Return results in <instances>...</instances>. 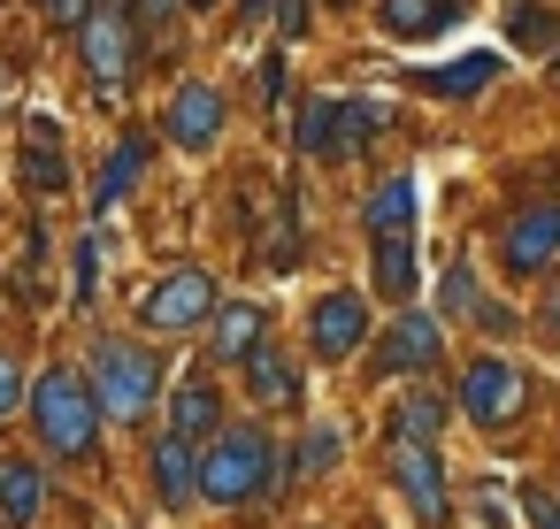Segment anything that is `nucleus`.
Here are the masks:
<instances>
[{
    "instance_id": "1",
    "label": "nucleus",
    "mask_w": 560,
    "mask_h": 529,
    "mask_svg": "<svg viewBox=\"0 0 560 529\" xmlns=\"http://www.w3.org/2000/svg\"><path fill=\"white\" fill-rule=\"evenodd\" d=\"M32 430H39L47 452L85 460L93 437H101V391H93V376H78V368H47V376L32 384Z\"/></svg>"
},
{
    "instance_id": "2",
    "label": "nucleus",
    "mask_w": 560,
    "mask_h": 529,
    "mask_svg": "<svg viewBox=\"0 0 560 529\" xmlns=\"http://www.w3.org/2000/svg\"><path fill=\"white\" fill-rule=\"evenodd\" d=\"M269 460H277V445H269L254 422L223 430L215 452L200 460V498H208V506H246V498H261V491H269Z\"/></svg>"
},
{
    "instance_id": "3",
    "label": "nucleus",
    "mask_w": 560,
    "mask_h": 529,
    "mask_svg": "<svg viewBox=\"0 0 560 529\" xmlns=\"http://www.w3.org/2000/svg\"><path fill=\"white\" fill-rule=\"evenodd\" d=\"M93 391H101V414L139 422V414L162 399V361H154L139 338H101V353H93Z\"/></svg>"
},
{
    "instance_id": "4",
    "label": "nucleus",
    "mask_w": 560,
    "mask_h": 529,
    "mask_svg": "<svg viewBox=\"0 0 560 529\" xmlns=\"http://www.w3.org/2000/svg\"><path fill=\"white\" fill-rule=\"evenodd\" d=\"M78 47H85V70H93V85L116 101V93L131 85V62H139V24H131V9H124V0L93 9V24L78 32Z\"/></svg>"
},
{
    "instance_id": "5",
    "label": "nucleus",
    "mask_w": 560,
    "mask_h": 529,
    "mask_svg": "<svg viewBox=\"0 0 560 529\" xmlns=\"http://www.w3.org/2000/svg\"><path fill=\"white\" fill-rule=\"evenodd\" d=\"M139 322L147 330H200V322H215V277L208 269H170L147 299H139Z\"/></svg>"
},
{
    "instance_id": "6",
    "label": "nucleus",
    "mask_w": 560,
    "mask_h": 529,
    "mask_svg": "<svg viewBox=\"0 0 560 529\" xmlns=\"http://www.w3.org/2000/svg\"><path fill=\"white\" fill-rule=\"evenodd\" d=\"M522 407H529V384H522L514 361H468V376H460V414H468L476 430H506Z\"/></svg>"
},
{
    "instance_id": "7",
    "label": "nucleus",
    "mask_w": 560,
    "mask_h": 529,
    "mask_svg": "<svg viewBox=\"0 0 560 529\" xmlns=\"http://www.w3.org/2000/svg\"><path fill=\"white\" fill-rule=\"evenodd\" d=\"M552 254H560V200H537V208H522V215L506 223L499 261H506V277H545Z\"/></svg>"
},
{
    "instance_id": "8",
    "label": "nucleus",
    "mask_w": 560,
    "mask_h": 529,
    "mask_svg": "<svg viewBox=\"0 0 560 529\" xmlns=\"http://www.w3.org/2000/svg\"><path fill=\"white\" fill-rule=\"evenodd\" d=\"M307 338H315V353H323V361L361 353V338H369V307H361V292H323V299H315V315H307Z\"/></svg>"
},
{
    "instance_id": "9",
    "label": "nucleus",
    "mask_w": 560,
    "mask_h": 529,
    "mask_svg": "<svg viewBox=\"0 0 560 529\" xmlns=\"http://www.w3.org/2000/svg\"><path fill=\"white\" fill-rule=\"evenodd\" d=\"M438 338H445L438 315H399V322L376 338V368H384V376H422V368L438 361Z\"/></svg>"
},
{
    "instance_id": "10",
    "label": "nucleus",
    "mask_w": 560,
    "mask_h": 529,
    "mask_svg": "<svg viewBox=\"0 0 560 529\" xmlns=\"http://www.w3.org/2000/svg\"><path fill=\"white\" fill-rule=\"evenodd\" d=\"M200 445L192 437H177V430H162V445H154V498L170 506V514H185L192 498H200Z\"/></svg>"
},
{
    "instance_id": "11",
    "label": "nucleus",
    "mask_w": 560,
    "mask_h": 529,
    "mask_svg": "<svg viewBox=\"0 0 560 529\" xmlns=\"http://www.w3.org/2000/svg\"><path fill=\"white\" fill-rule=\"evenodd\" d=\"M392 475H399V491H407V506H415L422 521H445V514H453V506H445V468H438L430 445H399V452H392Z\"/></svg>"
},
{
    "instance_id": "12",
    "label": "nucleus",
    "mask_w": 560,
    "mask_h": 529,
    "mask_svg": "<svg viewBox=\"0 0 560 529\" xmlns=\"http://www.w3.org/2000/svg\"><path fill=\"white\" fill-rule=\"evenodd\" d=\"M215 131H223V93L215 85H177V101H170V139L177 146H215Z\"/></svg>"
},
{
    "instance_id": "13",
    "label": "nucleus",
    "mask_w": 560,
    "mask_h": 529,
    "mask_svg": "<svg viewBox=\"0 0 560 529\" xmlns=\"http://www.w3.org/2000/svg\"><path fill=\"white\" fill-rule=\"evenodd\" d=\"M170 430L192 437V445H200L208 430H223V391H215L208 376H185V384L170 391Z\"/></svg>"
},
{
    "instance_id": "14",
    "label": "nucleus",
    "mask_w": 560,
    "mask_h": 529,
    "mask_svg": "<svg viewBox=\"0 0 560 529\" xmlns=\"http://www.w3.org/2000/svg\"><path fill=\"white\" fill-rule=\"evenodd\" d=\"M261 353V307L238 299V307H215V330H208V361H254Z\"/></svg>"
},
{
    "instance_id": "15",
    "label": "nucleus",
    "mask_w": 560,
    "mask_h": 529,
    "mask_svg": "<svg viewBox=\"0 0 560 529\" xmlns=\"http://www.w3.org/2000/svg\"><path fill=\"white\" fill-rule=\"evenodd\" d=\"M460 24V0H384V32L392 39H438Z\"/></svg>"
},
{
    "instance_id": "16",
    "label": "nucleus",
    "mask_w": 560,
    "mask_h": 529,
    "mask_svg": "<svg viewBox=\"0 0 560 529\" xmlns=\"http://www.w3.org/2000/svg\"><path fill=\"white\" fill-rule=\"evenodd\" d=\"M39 498H47V483H39L32 460H0V521H9V529H32V521H39Z\"/></svg>"
},
{
    "instance_id": "17",
    "label": "nucleus",
    "mask_w": 560,
    "mask_h": 529,
    "mask_svg": "<svg viewBox=\"0 0 560 529\" xmlns=\"http://www.w3.org/2000/svg\"><path fill=\"white\" fill-rule=\"evenodd\" d=\"M361 223H369V238H407V223H415V177H384L369 192Z\"/></svg>"
},
{
    "instance_id": "18",
    "label": "nucleus",
    "mask_w": 560,
    "mask_h": 529,
    "mask_svg": "<svg viewBox=\"0 0 560 529\" xmlns=\"http://www.w3.org/2000/svg\"><path fill=\"white\" fill-rule=\"evenodd\" d=\"M70 185V162H62V139L47 131V124H32V146H24V192H62Z\"/></svg>"
},
{
    "instance_id": "19",
    "label": "nucleus",
    "mask_w": 560,
    "mask_h": 529,
    "mask_svg": "<svg viewBox=\"0 0 560 529\" xmlns=\"http://www.w3.org/2000/svg\"><path fill=\"white\" fill-rule=\"evenodd\" d=\"M438 430H445V399L438 391H407L392 407V445H430Z\"/></svg>"
},
{
    "instance_id": "20",
    "label": "nucleus",
    "mask_w": 560,
    "mask_h": 529,
    "mask_svg": "<svg viewBox=\"0 0 560 529\" xmlns=\"http://www.w3.org/2000/svg\"><path fill=\"white\" fill-rule=\"evenodd\" d=\"M499 70H506L499 55H468V62H453V70H430L422 85H430L438 101H468V93H483V85H491Z\"/></svg>"
},
{
    "instance_id": "21",
    "label": "nucleus",
    "mask_w": 560,
    "mask_h": 529,
    "mask_svg": "<svg viewBox=\"0 0 560 529\" xmlns=\"http://www.w3.org/2000/svg\"><path fill=\"white\" fill-rule=\"evenodd\" d=\"M139 169H147V139H124L116 154H108V169H101V192H93V215H108L131 185H139Z\"/></svg>"
},
{
    "instance_id": "22",
    "label": "nucleus",
    "mask_w": 560,
    "mask_h": 529,
    "mask_svg": "<svg viewBox=\"0 0 560 529\" xmlns=\"http://www.w3.org/2000/svg\"><path fill=\"white\" fill-rule=\"evenodd\" d=\"M376 292L415 299V238H376Z\"/></svg>"
},
{
    "instance_id": "23",
    "label": "nucleus",
    "mask_w": 560,
    "mask_h": 529,
    "mask_svg": "<svg viewBox=\"0 0 560 529\" xmlns=\"http://www.w3.org/2000/svg\"><path fill=\"white\" fill-rule=\"evenodd\" d=\"M292 384H300V376H292V361H284V353H269V345H261V353L246 361V391H254L261 407H292Z\"/></svg>"
},
{
    "instance_id": "24",
    "label": "nucleus",
    "mask_w": 560,
    "mask_h": 529,
    "mask_svg": "<svg viewBox=\"0 0 560 529\" xmlns=\"http://www.w3.org/2000/svg\"><path fill=\"white\" fill-rule=\"evenodd\" d=\"M376 131H384V108H376V101H338V139H330V154H361Z\"/></svg>"
},
{
    "instance_id": "25",
    "label": "nucleus",
    "mask_w": 560,
    "mask_h": 529,
    "mask_svg": "<svg viewBox=\"0 0 560 529\" xmlns=\"http://www.w3.org/2000/svg\"><path fill=\"white\" fill-rule=\"evenodd\" d=\"M292 139H300V154H323V162H330V139H338V101H307Z\"/></svg>"
},
{
    "instance_id": "26",
    "label": "nucleus",
    "mask_w": 560,
    "mask_h": 529,
    "mask_svg": "<svg viewBox=\"0 0 560 529\" xmlns=\"http://www.w3.org/2000/svg\"><path fill=\"white\" fill-rule=\"evenodd\" d=\"M445 315H483V292H476L468 261H453V269H445Z\"/></svg>"
},
{
    "instance_id": "27",
    "label": "nucleus",
    "mask_w": 560,
    "mask_h": 529,
    "mask_svg": "<svg viewBox=\"0 0 560 529\" xmlns=\"http://www.w3.org/2000/svg\"><path fill=\"white\" fill-rule=\"evenodd\" d=\"M93 284H101V238H85V246H78V277H70V299H93Z\"/></svg>"
},
{
    "instance_id": "28",
    "label": "nucleus",
    "mask_w": 560,
    "mask_h": 529,
    "mask_svg": "<svg viewBox=\"0 0 560 529\" xmlns=\"http://www.w3.org/2000/svg\"><path fill=\"white\" fill-rule=\"evenodd\" d=\"M16 407H32V391H24V368L0 353V414H16Z\"/></svg>"
},
{
    "instance_id": "29",
    "label": "nucleus",
    "mask_w": 560,
    "mask_h": 529,
    "mask_svg": "<svg viewBox=\"0 0 560 529\" xmlns=\"http://www.w3.org/2000/svg\"><path fill=\"white\" fill-rule=\"evenodd\" d=\"M47 24H62V32H85V24H93V0H47Z\"/></svg>"
},
{
    "instance_id": "30",
    "label": "nucleus",
    "mask_w": 560,
    "mask_h": 529,
    "mask_svg": "<svg viewBox=\"0 0 560 529\" xmlns=\"http://www.w3.org/2000/svg\"><path fill=\"white\" fill-rule=\"evenodd\" d=\"M537 330H552V338H560V269L545 277V299H537Z\"/></svg>"
},
{
    "instance_id": "31",
    "label": "nucleus",
    "mask_w": 560,
    "mask_h": 529,
    "mask_svg": "<svg viewBox=\"0 0 560 529\" xmlns=\"http://www.w3.org/2000/svg\"><path fill=\"white\" fill-rule=\"evenodd\" d=\"M277 32H284V39L307 32V0H277Z\"/></svg>"
},
{
    "instance_id": "32",
    "label": "nucleus",
    "mask_w": 560,
    "mask_h": 529,
    "mask_svg": "<svg viewBox=\"0 0 560 529\" xmlns=\"http://www.w3.org/2000/svg\"><path fill=\"white\" fill-rule=\"evenodd\" d=\"M330 460H338V430H315L307 437V468H330Z\"/></svg>"
},
{
    "instance_id": "33",
    "label": "nucleus",
    "mask_w": 560,
    "mask_h": 529,
    "mask_svg": "<svg viewBox=\"0 0 560 529\" xmlns=\"http://www.w3.org/2000/svg\"><path fill=\"white\" fill-rule=\"evenodd\" d=\"M261 93H269V108H284V62L269 55V70H261Z\"/></svg>"
},
{
    "instance_id": "34",
    "label": "nucleus",
    "mask_w": 560,
    "mask_h": 529,
    "mask_svg": "<svg viewBox=\"0 0 560 529\" xmlns=\"http://www.w3.org/2000/svg\"><path fill=\"white\" fill-rule=\"evenodd\" d=\"M529 529H560V506H552V498H545V491H537V498H529Z\"/></svg>"
},
{
    "instance_id": "35",
    "label": "nucleus",
    "mask_w": 560,
    "mask_h": 529,
    "mask_svg": "<svg viewBox=\"0 0 560 529\" xmlns=\"http://www.w3.org/2000/svg\"><path fill=\"white\" fill-rule=\"evenodd\" d=\"M139 16H147V24H170V16H177V0H139Z\"/></svg>"
},
{
    "instance_id": "36",
    "label": "nucleus",
    "mask_w": 560,
    "mask_h": 529,
    "mask_svg": "<svg viewBox=\"0 0 560 529\" xmlns=\"http://www.w3.org/2000/svg\"><path fill=\"white\" fill-rule=\"evenodd\" d=\"M185 9H215V0H185Z\"/></svg>"
},
{
    "instance_id": "37",
    "label": "nucleus",
    "mask_w": 560,
    "mask_h": 529,
    "mask_svg": "<svg viewBox=\"0 0 560 529\" xmlns=\"http://www.w3.org/2000/svg\"><path fill=\"white\" fill-rule=\"evenodd\" d=\"M246 9H261V0H246Z\"/></svg>"
}]
</instances>
